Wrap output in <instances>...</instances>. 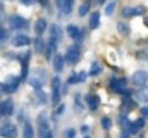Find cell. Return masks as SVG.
I'll return each mask as SVG.
<instances>
[{
	"label": "cell",
	"instance_id": "obj_1",
	"mask_svg": "<svg viewBox=\"0 0 148 138\" xmlns=\"http://www.w3.org/2000/svg\"><path fill=\"white\" fill-rule=\"evenodd\" d=\"M45 81H47V72H45V69H41V68L33 69L31 74L28 76V83H29L33 88H36V90H40V88L45 85Z\"/></svg>",
	"mask_w": 148,
	"mask_h": 138
},
{
	"label": "cell",
	"instance_id": "obj_2",
	"mask_svg": "<svg viewBox=\"0 0 148 138\" xmlns=\"http://www.w3.org/2000/svg\"><path fill=\"white\" fill-rule=\"evenodd\" d=\"M0 135L3 138H17V128L12 123H5L0 128Z\"/></svg>",
	"mask_w": 148,
	"mask_h": 138
},
{
	"label": "cell",
	"instance_id": "obj_3",
	"mask_svg": "<svg viewBox=\"0 0 148 138\" xmlns=\"http://www.w3.org/2000/svg\"><path fill=\"white\" fill-rule=\"evenodd\" d=\"M110 88L114 92H119V93H127L126 79H122V78H112L110 79Z\"/></svg>",
	"mask_w": 148,
	"mask_h": 138
},
{
	"label": "cell",
	"instance_id": "obj_4",
	"mask_svg": "<svg viewBox=\"0 0 148 138\" xmlns=\"http://www.w3.org/2000/svg\"><path fill=\"white\" fill-rule=\"evenodd\" d=\"M38 126H40V130H38V133H40V137L45 138L50 131H48V121H47V114H40L38 116Z\"/></svg>",
	"mask_w": 148,
	"mask_h": 138
},
{
	"label": "cell",
	"instance_id": "obj_5",
	"mask_svg": "<svg viewBox=\"0 0 148 138\" xmlns=\"http://www.w3.org/2000/svg\"><path fill=\"white\" fill-rule=\"evenodd\" d=\"M79 59H81V52H79V48H77V47H71V48L67 50V54H66V61L74 66L76 62H79Z\"/></svg>",
	"mask_w": 148,
	"mask_h": 138
},
{
	"label": "cell",
	"instance_id": "obj_6",
	"mask_svg": "<svg viewBox=\"0 0 148 138\" xmlns=\"http://www.w3.org/2000/svg\"><path fill=\"white\" fill-rule=\"evenodd\" d=\"M9 23H10V28H14V30H26L29 26L28 21L24 17H19V16H12Z\"/></svg>",
	"mask_w": 148,
	"mask_h": 138
},
{
	"label": "cell",
	"instance_id": "obj_7",
	"mask_svg": "<svg viewBox=\"0 0 148 138\" xmlns=\"http://www.w3.org/2000/svg\"><path fill=\"white\" fill-rule=\"evenodd\" d=\"M57 9L62 16H69L73 10V0H57Z\"/></svg>",
	"mask_w": 148,
	"mask_h": 138
},
{
	"label": "cell",
	"instance_id": "obj_8",
	"mask_svg": "<svg viewBox=\"0 0 148 138\" xmlns=\"http://www.w3.org/2000/svg\"><path fill=\"white\" fill-rule=\"evenodd\" d=\"M60 38H62V31H60V28H59L57 24H53V26L50 28V40H48V43L53 45V47H57V43L60 41Z\"/></svg>",
	"mask_w": 148,
	"mask_h": 138
},
{
	"label": "cell",
	"instance_id": "obj_9",
	"mask_svg": "<svg viewBox=\"0 0 148 138\" xmlns=\"http://www.w3.org/2000/svg\"><path fill=\"white\" fill-rule=\"evenodd\" d=\"M133 83H134L136 86H145L148 83V74L145 71H136V72L133 74Z\"/></svg>",
	"mask_w": 148,
	"mask_h": 138
},
{
	"label": "cell",
	"instance_id": "obj_10",
	"mask_svg": "<svg viewBox=\"0 0 148 138\" xmlns=\"http://www.w3.org/2000/svg\"><path fill=\"white\" fill-rule=\"evenodd\" d=\"M52 100H53V104L59 102V97H60V79L59 78H53L52 79Z\"/></svg>",
	"mask_w": 148,
	"mask_h": 138
},
{
	"label": "cell",
	"instance_id": "obj_11",
	"mask_svg": "<svg viewBox=\"0 0 148 138\" xmlns=\"http://www.w3.org/2000/svg\"><path fill=\"white\" fill-rule=\"evenodd\" d=\"M12 110H14V105L10 100L0 102V116H9V114H12Z\"/></svg>",
	"mask_w": 148,
	"mask_h": 138
},
{
	"label": "cell",
	"instance_id": "obj_12",
	"mask_svg": "<svg viewBox=\"0 0 148 138\" xmlns=\"http://www.w3.org/2000/svg\"><path fill=\"white\" fill-rule=\"evenodd\" d=\"M31 40L26 36V34H16L14 36V40H12V43L16 45V47H24V45H28Z\"/></svg>",
	"mask_w": 148,
	"mask_h": 138
},
{
	"label": "cell",
	"instance_id": "obj_13",
	"mask_svg": "<svg viewBox=\"0 0 148 138\" xmlns=\"http://www.w3.org/2000/svg\"><path fill=\"white\" fill-rule=\"evenodd\" d=\"M98 104H100V100H98L97 95H88L86 97V105L90 107V110H97L98 109Z\"/></svg>",
	"mask_w": 148,
	"mask_h": 138
},
{
	"label": "cell",
	"instance_id": "obj_14",
	"mask_svg": "<svg viewBox=\"0 0 148 138\" xmlns=\"http://www.w3.org/2000/svg\"><path fill=\"white\" fill-rule=\"evenodd\" d=\"M143 124H145L143 117H141V119H136L134 123H131V126H129V133H133V135H134V133H138V131L143 128Z\"/></svg>",
	"mask_w": 148,
	"mask_h": 138
},
{
	"label": "cell",
	"instance_id": "obj_15",
	"mask_svg": "<svg viewBox=\"0 0 148 138\" xmlns=\"http://www.w3.org/2000/svg\"><path fill=\"white\" fill-rule=\"evenodd\" d=\"M64 68V57L62 55H55L53 57V71L55 72H60Z\"/></svg>",
	"mask_w": 148,
	"mask_h": 138
},
{
	"label": "cell",
	"instance_id": "obj_16",
	"mask_svg": "<svg viewBox=\"0 0 148 138\" xmlns=\"http://www.w3.org/2000/svg\"><path fill=\"white\" fill-rule=\"evenodd\" d=\"M98 23H100V14L98 12H93L90 16V28L91 30H97L98 28Z\"/></svg>",
	"mask_w": 148,
	"mask_h": 138
},
{
	"label": "cell",
	"instance_id": "obj_17",
	"mask_svg": "<svg viewBox=\"0 0 148 138\" xmlns=\"http://www.w3.org/2000/svg\"><path fill=\"white\" fill-rule=\"evenodd\" d=\"M67 34H69L71 38H77V36L81 34V30H79L76 24H69V26H67Z\"/></svg>",
	"mask_w": 148,
	"mask_h": 138
},
{
	"label": "cell",
	"instance_id": "obj_18",
	"mask_svg": "<svg viewBox=\"0 0 148 138\" xmlns=\"http://www.w3.org/2000/svg\"><path fill=\"white\" fill-rule=\"evenodd\" d=\"M45 30H47V21H45V19H38L36 24H35V31H36L38 34H41Z\"/></svg>",
	"mask_w": 148,
	"mask_h": 138
},
{
	"label": "cell",
	"instance_id": "obj_19",
	"mask_svg": "<svg viewBox=\"0 0 148 138\" xmlns=\"http://www.w3.org/2000/svg\"><path fill=\"white\" fill-rule=\"evenodd\" d=\"M35 137V130L31 124H24V130H23V138H33Z\"/></svg>",
	"mask_w": 148,
	"mask_h": 138
},
{
	"label": "cell",
	"instance_id": "obj_20",
	"mask_svg": "<svg viewBox=\"0 0 148 138\" xmlns=\"http://www.w3.org/2000/svg\"><path fill=\"white\" fill-rule=\"evenodd\" d=\"M17 81H19V79L14 78V79H10V83H5V92H9V93L14 92V90L17 88Z\"/></svg>",
	"mask_w": 148,
	"mask_h": 138
},
{
	"label": "cell",
	"instance_id": "obj_21",
	"mask_svg": "<svg viewBox=\"0 0 148 138\" xmlns=\"http://www.w3.org/2000/svg\"><path fill=\"white\" fill-rule=\"evenodd\" d=\"M115 3H117V0H112L110 3L105 7V14H107V16H110L112 12H114V9H115Z\"/></svg>",
	"mask_w": 148,
	"mask_h": 138
},
{
	"label": "cell",
	"instance_id": "obj_22",
	"mask_svg": "<svg viewBox=\"0 0 148 138\" xmlns=\"http://www.w3.org/2000/svg\"><path fill=\"white\" fill-rule=\"evenodd\" d=\"M88 10H90V3H83V5L79 7V16H86Z\"/></svg>",
	"mask_w": 148,
	"mask_h": 138
},
{
	"label": "cell",
	"instance_id": "obj_23",
	"mask_svg": "<svg viewBox=\"0 0 148 138\" xmlns=\"http://www.w3.org/2000/svg\"><path fill=\"white\" fill-rule=\"evenodd\" d=\"M110 126H112V121L109 117H103V119H102V128H103V130H110Z\"/></svg>",
	"mask_w": 148,
	"mask_h": 138
},
{
	"label": "cell",
	"instance_id": "obj_24",
	"mask_svg": "<svg viewBox=\"0 0 148 138\" xmlns=\"http://www.w3.org/2000/svg\"><path fill=\"white\" fill-rule=\"evenodd\" d=\"M98 72H100V64H98V62H93L90 74H91V76H95V74H98Z\"/></svg>",
	"mask_w": 148,
	"mask_h": 138
},
{
	"label": "cell",
	"instance_id": "obj_25",
	"mask_svg": "<svg viewBox=\"0 0 148 138\" xmlns=\"http://www.w3.org/2000/svg\"><path fill=\"white\" fill-rule=\"evenodd\" d=\"M138 99H140V100H143V102H145V100H148V88L141 90V92L138 93Z\"/></svg>",
	"mask_w": 148,
	"mask_h": 138
},
{
	"label": "cell",
	"instance_id": "obj_26",
	"mask_svg": "<svg viewBox=\"0 0 148 138\" xmlns=\"http://www.w3.org/2000/svg\"><path fill=\"white\" fill-rule=\"evenodd\" d=\"M134 12H136L134 9H124L122 10V16L124 17H131V16H134Z\"/></svg>",
	"mask_w": 148,
	"mask_h": 138
},
{
	"label": "cell",
	"instance_id": "obj_27",
	"mask_svg": "<svg viewBox=\"0 0 148 138\" xmlns=\"http://www.w3.org/2000/svg\"><path fill=\"white\" fill-rule=\"evenodd\" d=\"M35 45H36V50H38V52H41V50H43V40H40V38H38V40H35Z\"/></svg>",
	"mask_w": 148,
	"mask_h": 138
},
{
	"label": "cell",
	"instance_id": "obj_28",
	"mask_svg": "<svg viewBox=\"0 0 148 138\" xmlns=\"http://www.w3.org/2000/svg\"><path fill=\"white\" fill-rule=\"evenodd\" d=\"M69 83H71V85H74V83H79V76H77V74H73V76L69 78Z\"/></svg>",
	"mask_w": 148,
	"mask_h": 138
},
{
	"label": "cell",
	"instance_id": "obj_29",
	"mask_svg": "<svg viewBox=\"0 0 148 138\" xmlns=\"http://www.w3.org/2000/svg\"><path fill=\"white\" fill-rule=\"evenodd\" d=\"M119 31H121V33H122V34H127V26L121 23V24H119Z\"/></svg>",
	"mask_w": 148,
	"mask_h": 138
},
{
	"label": "cell",
	"instance_id": "obj_30",
	"mask_svg": "<svg viewBox=\"0 0 148 138\" xmlns=\"http://www.w3.org/2000/svg\"><path fill=\"white\" fill-rule=\"evenodd\" d=\"M74 135H76V131H74L73 128H71V130H67V131H66V138H74Z\"/></svg>",
	"mask_w": 148,
	"mask_h": 138
},
{
	"label": "cell",
	"instance_id": "obj_31",
	"mask_svg": "<svg viewBox=\"0 0 148 138\" xmlns=\"http://www.w3.org/2000/svg\"><path fill=\"white\" fill-rule=\"evenodd\" d=\"M77 76H79V83H83V81H84V79L88 78V72H79Z\"/></svg>",
	"mask_w": 148,
	"mask_h": 138
},
{
	"label": "cell",
	"instance_id": "obj_32",
	"mask_svg": "<svg viewBox=\"0 0 148 138\" xmlns=\"http://www.w3.org/2000/svg\"><path fill=\"white\" fill-rule=\"evenodd\" d=\"M7 38V31H5V28H0V40H5Z\"/></svg>",
	"mask_w": 148,
	"mask_h": 138
},
{
	"label": "cell",
	"instance_id": "obj_33",
	"mask_svg": "<svg viewBox=\"0 0 148 138\" xmlns=\"http://www.w3.org/2000/svg\"><path fill=\"white\" fill-rule=\"evenodd\" d=\"M62 112H64V105H62V104H60V105H59V107H57V109H55V114H57V116H59V114H62Z\"/></svg>",
	"mask_w": 148,
	"mask_h": 138
},
{
	"label": "cell",
	"instance_id": "obj_34",
	"mask_svg": "<svg viewBox=\"0 0 148 138\" xmlns=\"http://www.w3.org/2000/svg\"><path fill=\"white\" fill-rule=\"evenodd\" d=\"M141 114H143V117H148V107H143L141 109Z\"/></svg>",
	"mask_w": 148,
	"mask_h": 138
},
{
	"label": "cell",
	"instance_id": "obj_35",
	"mask_svg": "<svg viewBox=\"0 0 148 138\" xmlns=\"http://www.w3.org/2000/svg\"><path fill=\"white\" fill-rule=\"evenodd\" d=\"M2 93H5V85H3V83H0V95H2Z\"/></svg>",
	"mask_w": 148,
	"mask_h": 138
},
{
	"label": "cell",
	"instance_id": "obj_36",
	"mask_svg": "<svg viewBox=\"0 0 148 138\" xmlns=\"http://www.w3.org/2000/svg\"><path fill=\"white\" fill-rule=\"evenodd\" d=\"M19 2H21V3H26V5H28V3H31V2H35V0H19Z\"/></svg>",
	"mask_w": 148,
	"mask_h": 138
},
{
	"label": "cell",
	"instance_id": "obj_37",
	"mask_svg": "<svg viewBox=\"0 0 148 138\" xmlns=\"http://www.w3.org/2000/svg\"><path fill=\"white\" fill-rule=\"evenodd\" d=\"M47 2H48V0H40V3H41V5H47Z\"/></svg>",
	"mask_w": 148,
	"mask_h": 138
},
{
	"label": "cell",
	"instance_id": "obj_38",
	"mask_svg": "<svg viewBox=\"0 0 148 138\" xmlns=\"http://www.w3.org/2000/svg\"><path fill=\"white\" fill-rule=\"evenodd\" d=\"M45 138H52V133H48V135H47Z\"/></svg>",
	"mask_w": 148,
	"mask_h": 138
},
{
	"label": "cell",
	"instance_id": "obj_39",
	"mask_svg": "<svg viewBox=\"0 0 148 138\" xmlns=\"http://www.w3.org/2000/svg\"><path fill=\"white\" fill-rule=\"evenodd\" d=\"M2 9H3V7H2V2H0V12H2Z\"/></svg>",
	"mask_w": 148,
	"mask_h": 138
},
{
	"label": "cell",
	"instance_id": "obj_40",
	"mask_svg": "<svg viewBox=\"0 0 148 138\" xmlns=\"http://www.w3.org/2000/svg\"><path fill=\"white\" fill-rule=\"evenodd\" d=\"M98 2H105V0H98Z\"/></svg>",
	"mask_w": 148,
	"mask_h": 138
},
{
	"label": "cell",
	"instance_id": "obj_41",
	"mask_svg": "<svg viewBox=\"0 0 148 138\" xmlns=\"http://www.w3.org/2000/svg\"><path fill=\"white\" fill-rule=\"evenodd\" d=\"M84 138H88V137H84Z\"/></svg>",
	"mask_w": 148,
	"mask_h": 138
}]
</instances>
